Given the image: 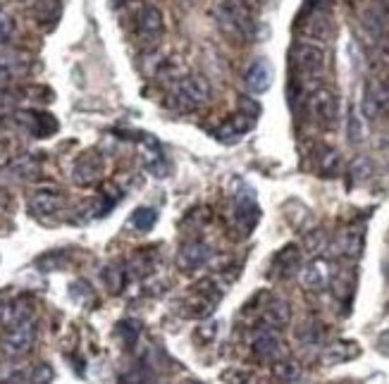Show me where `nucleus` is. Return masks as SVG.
<instances>
[{
	"instance_id": "12",
	"label": "nucleus",
	"mask_w": 389,
	"mask_h": 384,
	"mask_svg": "<svg viewBox=\"0 0 389 384\" xmlns=\"http://www.w3.org/2000/svg\"><path fill=\"white\" fill-rule=\"evenodd\" d=\"M258 219H261V208L256 205L254 196L239 198V201H237V208H234V222H237L239 234L249 237L251 232L256 229Z\"/></svg>"
},
{
	"instance_id": "9",
	"label": "nucleus",
	"mask_w": 389,
	"mask_h": 384,
	"mask_svg": "<svg viewBox=\"0 0 389 384\" xmlns=\"http://www.w3.org/2000/svg\"><path fill=\"white\" fill-rule=\"evenodd\" d=\"M332 282V265L325 258H313L301 267V284L308 291H325Z\"/></svg>"
},
{
	"instance_id": "28",
	"label": "nucleus",
	"mask_w": 389,
	"mask_h": 384,
	"mask_svg": "<svg viewBox=\"0 0 389 384\" xmlns=\"http://www.w3.org/2000/svg\"><path fill=\"white\" fill-rule=\"evenodd\" d=\"M29 373L15 365H0V384H26Z\"/></svg>"
},
{
	"instance_id": "5",
	"label": "nucleus",
	"mask_w": 389,
	"mask_h": 384,
	"mask_svg": "<svg viewBox=\"0 0 389 384\" xmlns=\"http://www.w3.org/2000/svg\"><path fill=\"white\" fill-rule=\"evenodd\" d=\"M33 341H36V322L29 318L15 327H8V332L3 334V351L17 358L31 351Z\"/></svg>"
},
{
	"instance_id": "7",
	"label": "nucleus",
	"mask_w": 389,
	"mask_h": 384,
	"mask_svg": "<svg viewBox=\"0 0 389 384\" xmlns=\"http://www.w3.org/2000/svg\"><path fill=\"white\" fill-rule=\"evenodd\" d=\"M103 177V157L95 150L81 153L72 165V182L77 187H93Z\"/></svg>"
},
{
	"instance_id": "27",
	"label": "nucleus",
	"mask_w": 389,
	"mask_h": 384,
	"mask_svg": "<svg viewBox=\"0 0 389 384\" xmlns=\"http://www.w3.org/2000/svg\"><path fill=\"white\" fill-rule=\"evenodd\" d=\"M155 219H158V212L153 208H139L132 215V227H136L139 232H148V229H153Z\"/></svg>"
},
{
	"instance_id": "10",
	"label": "nucleus",
	"mask_w": 389,
	"mask_h": 384,
	"mask_svg": "<svg viewBox=\"0 0 389 384\" xmlns=\"http://www.w3.org/2000/svg\"><path fill=\"white\" fill-rule=\"evenodd\" d=\"M17 122L31 136H38V139H46V136H51V134L58 132L56 118H53V115H48V113H36V110H26V113H19Z\"/></svg>"
},
{
	"instance_id": "4",
	"label": "nucleus",
	"mask_w": 389,
	"mask_h": 384,
	"mask_svg": "<svg viewBox=\"0 0 389 384\" xmlns=\"http://www.w3.org/2000/svg\"><path fill=\"white\" fill-rule=\"evenodd\" d=\"M308 113L313 122L323 129H332L339 118V98L330 88H316L308 98Z\"/></svg>"
},
{
	"instance_id": "2",
	"label": "nucleus",
	"mask_w": 389,
	"mask_h": 384,
	"mask_svg": "<svg viewBox=\"0 0 389 384\" xmlns=\"http://www.w3.org/2000/svg\"><path fill=\"white\" fill-rule=\"evenodd\" d=\"M210 93H213V88H210L208 79L201 77V74H189V77H182L175 84V100L184 110L203 108L210 100Z\"/></svg>"
},
{
	"instance_id": "32",
	"label": "nucleus",
	"mask_w": 389,
	"mask_h": 384,
	"mask_svg": "<svg viewBox=\"0 0 389 384\" xmlns=\"http://www.w3.org/2000/svg\"><path fill=\"white\" fill-rule=\"evenodd\" d=\"M63 263H65V256L63 253H46V256H41L38 260H36V265L38 267H43L46 272H53V270H60L63 267Z\"/></svg>"
},
{
	"instance_id": "11",
	"label": "nucleus",
	"mask_w": 389,
	"mask_h": 384,
	"mask_svg": "<svg viewBox=\"0 0 389 384\" xmlns=\"http://www.w3.org/2000/svg\"><path fill=\"white\" fill-rule=\"evenodd\" d=\"M210 260V249L208 244L203 242H189L184 244L180 253H177V265H180V270L184 272H194L203 267Z\"/></svg>"
},
{
	"instance_id": "33",
	"label": "nucleus",
	"mask_w": 389,
	"mask_h": 384,
	"mask_svg": "<svg viewBox=\"0 0 389 384\" xmlns=\"http://www.w3.org/2000/svg\"><path fill=\"white\" fill-rule=\"evenodd\" d=\"M139 325L136 322H122L120 325V334H122V339H125V344L127 346H134L136 344V339H139Z\"/></svg>"
},
{
	"instance_id": "42",
	"label": "nucleus",
	"mask_w": 389,
	"mask_h": 384,
	"mask_svg": "<svg viewBox=\"0 0 389 384\" xmlns=\"http://www.w3.org/2000/svg\"><path fill=\"white\" fill-rule=\"evenodd\" d=\"M118 3H127V0H118Z\"/></svg>"
},
{
	"instance_id": "39",
	"label": "nucleus",
	"mask_w": 389,
	"mask_h": 384,
	"mask_svg": "<svg viewBox=\"0 0 389 384\" xmlns=\"http://www.w3.org/2000/svg\"><path fill=\"white\" fill-rule=\"evenodd\" d=\"M8 162H10V148L5 146L3 141H0V167H5Z\"/></svg>"
},
{
	"instance_id": "1",
	"label": "nucleus",
	"mask_w": 389,
	"mask_h": 384,
	"mask_svg": "<svg viewBox=\"0 0 389 384\" xmlns=\"http://www.w3.org/2000/svg\"><path fill=\"white\" fill-rule=\"evenodd\" d=\"M215 15L217 22H220V29L224 33H229V36H234L239 41L254 36L256 22L251 17L247 3H242V0H222V3H217Z\"/></svg>"
},
{
	"instance_id": "17",
	"label": "nucleus",
	"mask_w": 389,
	"mask_h": 384,
	"mask_svg": "<svg viewBox=\"0 0 389 384\" xmlns=\"http://www.w3.org/2000/svg\"><path fill=\"white\" fill-rule=\"evenodd\" d=\"M289 320H291V308L286 301L282 299H272L265 303V311H263V325L268 327V329H282L289 325Z\"/></svg>"
},
{
	"instance_id": "18",
	"label": "nucleus",
	"mask_w": 389,
	"mask_h": 384,
	"mask_svg": "<svg viewBox=\"0 0 389 384\" xmlns=\"http://www.w3.org/2000/svg\"><path fill=\"white\" fill-rule=\"evenodd\" d=\"M361 353L358 344L353 341H337V344L327 346V351L323 353V363L325 365H339V363L353 360Z\"/></svg>"
},
{
	"instance_id": "22",
	"label": "nucleus",
	"mask_w": 389,
	"mask_h": 384,
	"mask_svg": "<svg viewBox=\"0 0 389 384\" xmlns=\"http://www.w3.org/2000/svg\"><path fill=\"white\" fill-rule=\"evenodd\" d=\"M342 167V157H339L337 148H320L318 153V170L323 177H334Z\"/></svg>"
},
{
	"instance_id": "21",
	"label": "nucleus",
	"mask_w": 389,
	"mask_h": 384,
	"mask_svg": "<svg viewBox=\"0 0 389 384\" xmlns=\"http://www.w3.org/2000/svg\"><path fill=\"white\" fill-rule=\"evenodd\" d=\"M363 26L375 38H382L387 31V15L378 8V5H373V8H368L363 12Z\"/></svg>"
},
{
	"instance_id": "36",
	"label": "nucleus",
	"mask_w": 389,
	"mask_h": 384,
	"mask_svg": "<svg viewBox=\"0 0 389 384\" xmlns=\"http://www.w3.org/2000/svg\"><path fill=\"white\" fill-rule=\"evenodd\" d=\"M222 380L229 382V384H247L249 373H242V370H227V373H222Z\"/></svg>"
},
{
	"instance_id": "14",
	"label": "nucleus",
	"mask_w": 389,
	"mask_h": 384,
	"mask_svg": "<svg viewBox=\"0 0 389 384\" xmlns=\"http://www.w3.org/2000/svg\"><path fill=\"white\" fill-rule=\"evenodd\" d=\"M251 348H254V356L261 360H275L279 351H282V341H279L275 329L263 327L261 332L256 334L254 341H251Z\"/></svg>"
},
{
	"instance_id": "15",
	"label": "nucleus",
	"mask_w": 389,
	"mask_h": 384,
	"mask_svg": "<svg viewBox=\"0 0 389 384\" xmlns=\"http://www.w3.org/2000/svg\"><path fill=\"white\" fill-rule=\"evenodd\" d=\"M65 205V196L60 191H36L31 198H29V210L33 212L36 217H43V215H56V212Z\"/></svg>"
},
{
	"instance_id": "16",
	"label": "nucleus",
	"mask_w": 389,
	"mask_h": 384,
	"mask_svg": "<svg viewBox=\"0 0 389 384\" xmlns=\"http://www.w3.org/2000/svg\"><path fill=\"white\" fill-rule=\"evenodd\" d=\"M299 270H301V251H299V246L294 244L284 246V249L272 258V272H275L277 277H291V274H296Z\"/></svg>"
},
{
	"instance_id": "6",
	"label": "nucleus",
	"mask_w": 389,
	"mask_h": 384,
	"mask_svg": "<svg viewBox=\"0 0 389 384\" xmlns=\"http://www.w3.org/2000/svg\"><path fill=\"white\" fill-rule=\"evenodd\" d=\"M361 110L368 120H380L382 115L389 113V79H375L365 86Z\"/></svg>"
},
{
	"instance_id": "26",
	"label": "nucleus",
	"mask_w": 389,
	"mask_h": 384,
	"mask_svg": "<svg viewBox=\"0 0 389 384\" xmlns=\"http://www.w3.org/2000/svg\"><path fill=\"white\" fill-rule=\"evenodd\" d=\"M339 251L349 258H358L361 251H363V234H356V232H346V234L339 239Z\"/></svg>"
},
{
	"instance_id": "41",
	"label": "nucleus",
	"mask_w": 389,
	"mask_h": 384,
	"mask_svg": "<svg viewBox=\"0 0 389 384\" xmlns=\"http://www.w3.org/2000/svg\"><path fill=\"white\" fill-rule=\"evenodd\" d=\"M387 167H389V153H387Z\"/></svg>"
},
{
	"instance_id": "38",
	"label": "nucleus",
	"mask_w": 389,
	"mask_h": 384,
	"mask_svg": "<svg viewBox=\"0 0 389 384\" xmlns=\"http://www.w3.org/2000/svg\"><path fill=\"white\" fill-rule=\"evenodd\" d=\"M12 77V72H10V67L5 65V63H0V91H5V86H8V81Z\"/></svg>"
},
{
	"instance_id": "40",
	"label": "nucleus",
	"mask_w": 389,
	"mask_h": 384,
	"mask_svg": "<svg viewBox=\"0 0 389 384\" xmlns=\"http://www.w3.org/2000/svg\"><path fill=\"white\" fill-rule=\"evenodd\" d=\"M8 205H10V196L5 194L3 189H0V212H3L5 208H8Z\"/></svg>"
},
{
	"instance_id": "19",
	"label": "nucleus",
	"mask_w": 389,
	"mask_h": 384,
	"mask_svg": "<svg viewBox=\"0 0 389 384\" xmlns=\"http://www.w3.org/2000/svg\"><path fill=\"white\" fill-rule=\"evenodd\" d=\"M304 31H306V36H311V38H316V41L330 38L332 36V19H330V15H325L323 10L313 12V15L308 17V22H306V26H304Z\"/></svg>"
},
{
	"instance_id": "24",
	"label": "nucleus",
	"mask_w": 389,
	"mask_h": 384,
	"mask_svg": "<svg viewBox=\"0 0 389 384\" xmlns=\"http://www.w3.org/2000/svg\"><path fill=\"white\" fill-rule=\"evenodd\" d=\"M10 167H12V172H15L17 177H33V175L38 172L41 162H38L36 155L24 153V155H19L17 160H12Z\"/></svg>"
},
{
	"instance_id": "31",
	"label": "nucleus",
	"mask_w": 389,
	"mask_h": 384,
	"mask_svg": "<svg viewBox=\"0 0 389 384\" xmlns=\"http://www.w3.org/2000/svg\"><path fill=\"white\" fill-rule=\"evenodd\" d=\"M56 373H53L51 365H46V363H41L29 373V384H51Z\"/></svg>"
},
{
	"instance_id": "37",
	"label": "nucleus",
	"mask_w": 389,
	"mask_h": 384,
	"mask_svg": "<svg viewBox=\"0 0 389 384\" xmlns=\"http://www.w3.org/2000/svg\"><path fill=\"white\" fill-rule=\"evenodd\" d=\"M217 334V322H208V325H203L199 332H196V337L203 339V341H210Z\"/></svg>"
},
{
	"instance_id": "20",
	"label": "nucleus",
	"mask_w": 389,
	"mask_h": 384,
	"mask_svg": "<svg viewBox=\"0 0 389 384\" xmlns=\"http://www.w3.org/2000/svg\"><path fill=\"white\" fill-rule=\"evenodd\" d=\"M29 318H31V311H29V301L26 299L12 301V303L3 311V315H0V320H3L5 327H15V325H19V322H24Z\"/></svg>"
},
{
	"instance_id": "3",
	"label": "nucleus",
	"mask_w": 389,
	"mask_h": 384,
	"mask_svg": "<svg viewBox=\"0 0 389 384\" xmlns=\"http://www.w3.org/2000/svg\"><path fill=\"white\" fill-rule=\"evenodd\" d=\"M291 67L299 77H318L325 70V48L311 41H301L291 48Z\"/></svg>"
},
{
	"instance_id": "13",
	"label": "nucleus",
	"mask_w": 389,
	"mask_h": 384,
	"mask_svg": "<svg viewBox=\"0 0 389 384\" xmlns=\"http://www.w3.org/2000/svg\"><path fill=\"white\" fill-rule=\"evenodd\" d=\"M244 86L251 93H265L272 86V67L268 60H256L244 72Z\"/></svg>"
},
{
	"instance_id": "29",
	"label": "nucleus",
	"mask_w": 389,
	"mask_h": 384,
	"mask_svg": "<svg viewBox=\"0 0 389 384\" xmlns=\"http://www.w3.org/2000/svg\"><path fill=\"white\" fill-rule=\"evenodd\" d=\"M346 125H349V141L351 143H361L363 141V118H361V113L356 108H351V113H349V120H346Z\"/></svg>"
},
{
	"instance_id": "25",
	"label": "nucleus",
	"mask_w": 389,
	"mask_h": 384,
	"mask_svg": "<svg viewBox=\"0 0 389 384\" xmlns=\"http://www.w3.org/2000/svg\"><path fill=\"white\" fill-rule=\"evenodd\" d=\"M299 375H301V370H299L296 363H291V360H277L275 365H272V377L284 384L299 380Z\"/></svg>"
},
{
	"instance_id": "34",
	"label": "nucleus",
	"mask_w": 389,
	"mask_h": 384,
	"mask_svg": "<svg viewBox=\"0 0 389 384\" xmlns=\"http://www.w3.org/2000/svg\"><path fill=\"white\" fill-rule=\"evenodd\" d=\"M12 33H15V22L0 12V46L8 43V41L12 38Z\"/></svg>"
},
{
	"instance_id": "35",
	"label": "nucleus",
	"mask_w": 389,
	"mask_h": 384,
	"mask_svg": "<svg viewBox=\"0 0 389 384\" xmlns=\"http://www.w3.org/2000/svg\"><path fill=\"white\" fill-rule=\"evenodd\" d=\"M296 337L301 339L304 344H316V341L320 339V329L316 325H304V327H299Z\"/></svg>"
},
{
	"instance_id": "23",
	"label": "nucleus",
	"mask_w": 389,
	"mask_h": 384,
	"mask_svg": "<svg viewBox=\"0 0 389 384\" xmlns=\"http://www.w3.org/2000/svg\"><path fill=\"white\" fill-rule=\"evenodd\" d=\"M349 175L353 184H363L373 175V160L368 155H356L349 165Z\"/></svg>"
},
{
	"instance_id": "8",
	"label": "nucleus",
	"mask_w": 389,
	"mask_h": 384,
	"mask_svg": "<svg viewBox=\"0 0 389 384\" xmlns=\"http://www.w3.org/2000/svg\"><path fill=\"white\" fill-rule=\"evenodd\" d=\"M162 26H165L162 12L155 8V5H143L139 10V17H136V33H139V41L155 46L162 33Z\"/></svg>"
},
{
	"instance_id": "30",
	"label": "nucleus",
	"mask_w": 389,
	"mask_h": 384,
	"mask_svg": "<svg viewBox=\"0 0 389 384\" xmlns=\"http://www.w3.org/2000/svg\"><path fill=\"white\" fill-rule=\"evenodd\" d=\"M103 279H105V284H108V289H110L113 294H118L122 291V286H125V272L120 270V267H105V272H103Z\"/></svg>"
}]
</instances>
